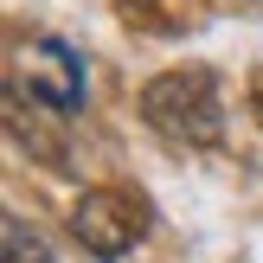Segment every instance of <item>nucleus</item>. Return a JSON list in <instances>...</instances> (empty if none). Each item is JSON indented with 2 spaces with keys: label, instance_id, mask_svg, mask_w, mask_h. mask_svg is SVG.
<instances>
[{
  "label": "nucleus",
  "instance_id": "nucleus-1",
  "mask_svg": "<svg viewBox=\"0 0 263 263\" xmlns=\"http://www.w3.org/2000/svg\"><path fill=\"white\" fill-rule=\"evenodd\" d=\"M141 122L154 135L180 141V148H218L225 141V97H218V71L205 64H180L161 71L141 90Z\"/></svg>",
  "mask_w": 263,
  "mask_h": 263
},
{
  "label": "nucleus",
  "instance_id": "nucleus-2",
  "mask_svg": "<svg viewBox=\"0 0 263 263\" xmlns=\"http://www.w3.org/2000/svg\"><path fill=\"white\" fill-rule=\"evenodd\" d=\"M148 225H154V205L141 199L135 186H90L84 199L71 205V238L84 244L90 257H103V263L128 257L148 238Z\"/></svg>",
  "mask_w": 263,
  "mask_h": 263
},
{
  "label": "nucleus",
  "instance_id": "nucleus-3",
  "mask_svg": "<svg viewBox=\"0 0 263 263\" xmlns=\"http://www.w3.org/2000/svg\"><path fill=\"white\" fill-rule=\"evenodd\" d=\"M32 58L45 64V71L20 77L13 90H32V103H51V109H84V58H77L64 39H39Z\"/></svg>",
  "mask_w": 263,
  "mask_h": 263
},
{
  "label": "nucleus",
  "instance_id": "nucleus-4",
  "mask_svg": "<svg viewBox=\"0 0 263 263\" xmlns=\"http://www.w3.org/2000/svg\"><path fill=\"white\" fill-rule=\"evenodd\" d=\"M7 263H58V257H51V244L26 218H7Z\"/></svg>",
  "mask_w": 263,
  "mask_h": 263
},
{
  "label": "nucleus",
  "instance_id": "nucleus-5",
  "mask_svg": "<svg viewBox=\"0 0 263 263\" xmlns=\"http://www.w3.org/2000/svg\"><path fill=\"white\" fill-rule=\"evenodd\" d=\"M251 103H257V122H263V71H257V84H251Z\"/></svg>",
  "mask_w": 263,
  "mask_h": 263
}]
</instances>
